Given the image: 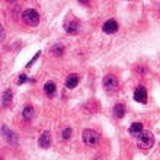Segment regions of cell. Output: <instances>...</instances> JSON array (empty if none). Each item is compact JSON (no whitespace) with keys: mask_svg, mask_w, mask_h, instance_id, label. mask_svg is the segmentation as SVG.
Instances as JSON below:
<instances>
[{"mask_svg":"<svg viewBox=\"0 0 160 160\" xmlns=\"http://www.w3.org/2000/svg\"><path fill=\"white\" fill-rule=\"evenodd\" d=\"M153 144H154V135H153L150 131H143V134L140 135L138 140H137V146H138L141 150L152 148Z\"/></svg>","mask_w":160,"mask_h":160,"instance_id":"obj_1","label":"cell"},{"mask_svg":"<svg viewBox=\"0 0 160 160\" xmlns=\"http://www.w3.org/2000/svg\"><path fill=\"white\" fill-rule=\"evenodd\" d=\"M22 19H23V23L28 26H37L39 23V15L34 9H26L22 13Z\"/></svg>","mask_w":160,"mask_h":160,"instance_id":"obj_2","label":"cell"},{"mask_svg":"<svg viewBox=\"0 0 160 160\" xmlns=\"http://www.w3.org/2000/svg\"><path fill=\"white\" fill-rule=\"evenodd\" d=\"M82 137H83V143L88 146H92V147L99 143V134L93 130H84Z\"/></svg>","mask_w":160,"mask_h":160,"instance_id":"obj_3","label":"cell"},{"mask_svg":"<svg viewBox=\"0 0 160 160\" xmlns=\"http://www.w3.org/2000/svg\"><path fill=\"white\" fill-rule=\"evenodd\" d=\"M103 89H105L108 93H114L117 92V89H118V80L115 76H105L103 79Z\"/></svg>","mask_w":160,"mask_h":160,"instance_id":"obj_4","label":"cell"},{"mask_svg":"<svg viewBox=\"0 0 160 160\" xmlns=\"http://www.w3.org/2000/svg\"><path fill=\"white\" fill-rule=\"evenodd\" d=\"M134 99L140 103H146L147 101V92H146V89L143 86H138V88L134 90Z\"/></svg>","mask_w":160,"mask_h":160,"instance_id":"obj_5","label":"cell"},{"mask_svg":"<svg viewBox=\"0 0 160 160\" xmlns=\"http://www.w3.org/2000/svg\"><path fill=\"white\" fill-rule=\"evenodd\" d=\"M102 29L105 34H115L117 31H118V23L114 21V19H109V21H106L102 26Z\"/></svg>","mask_w":160,"mask_h":160,"instance_id":"obj_6","label":"cell"},{"mask_svg":"<svg viewBox=\"0 0 160 160\" xmlns=\"http://www.w3.org/2000/svg\"><path fill=\"white\" fill-rule=\"evenodd\" d=\"M38 144H39V147H42V148H48L51 146V135L48 131H44L41 134V137L38 140Z\"/></svg>","mask_w":160,"mask_h":160,"instance_id":"obj_7","label":"cell"},{"mask_svg":"<svg viewBox=\"0 0 160 160\" xmlns=\"http://www.w3.org/2000/svg\"><path fill=\"white\" fill-rule=\"evenodd\" d=\"M128 132L131 135H135V137H140V135L143 134V125L140 124V122H134V124H131L130 128H128Z\"/></svg>","mask_w":160,"mask_h":160,"instance_id":"obj_8","label":"cell"},{"mask_svg":"<svg viewBox=\"0 0 160 160\" xmlns=\"http://www.w3.org/2000/svg\"><path fill=\"white\" fill-rule=\"evenodd\" d=\"M55 90H57V88H55V83L54 82H47L45 84H44V92H45V95L47 96H50V98H52L55 95Z\"/></svg>","mask_w":160,"mask_h":160,"instance_id":"obj_9","label":"cell"},{"mask_svg":"<svg viewBox=\"0 0 160 160\" xmlns=\"http://www.w3.org/2000/svg\"><path fill=\"white\" fill-rule=\"evenodd\" d=\"M77 84H79V76H77V74H70V76L66 79V88L74 89Z\"/></svg>","mask_w":160,"mask_h":160,"instance_id":"obj_10","label":"cell"},{"mask_svg":"<svg viewBox=\"0 0 160 160\" xmlns=\"http://www.w3.org/2000/svg\"><path fill=\"white\" fill-rule=\"evenodd\" d=\"M64 28H66V31H67L68 34H74V32H77V29H79V23H77L76 21H70L64 25Z\"/></svg>","mask_w":160,"mask_h":160,"instance_id":"obj_11","label":"cell"},{"mask_svg":"<svg viewBox=\"0 0 160 160\" xmlns=\"http://www.w3.org/2000/svg\"><path fill=\"white\" fill-rule=\"evenodd\" d=\"M114 114L117 118H122L124 117V114H125V108H124V105H121V103H117V105L114 106Z\"/></svg>","mask_w":160,"mask_h":160,"instance_id":"obj_12","label":"cell"},{"mask_svg":"<svg viewBox=\"0 0 160 160\" xmlns=\"http://www.w3.org/2000/svg\"><path fill=\"white\" fill-rule=\"evenodd\" d=\"M22 115H23V118L25 119H31L32 117H34V108H32V106H25Z\"/></svg>","mask_w":160,"mask_h":160,"instance_id":"obj_13","label":"cell"},{"mask_svg":"<svg viewBox=\"0 0 160 160\" xmlns=\"http://www.w3.org/2000/svg\"><path fill=\"white\" fill-rule=\"evenodd\" d=\"M10 101H12V90H6V92L3 93V106H8L9 103H10Z\"/></svg>","mask_w":160,"mask_h":160,"instance_id":"obj_14","label":"cell"},{"mask_svg":"<svg viewBox=\"0 0 160 160\" xmlns=\"http://www.w3.org/2000/svg\"><path fill=\"white\" fill-rule=\"evenodd\" d=\"M70 135H72V130H70V128H66V130L63 131V138L67 140V138H70Z\"/></svg>","mask_w":160,"mask_h":160,"instance_id":"obj_15","label":"cell"},{"mask_svg":"<svg viewBox=\"0 0 160 160\" xmlns=\"http://www.w3.org/2000/svg\"><path fill=\"white\" fill-rule=\"evenodd\" d=\"M26 80H28V77H26L25 74H21V76H19V79L16 80V83L18 84H22V83H25Z\"/></svg>","mask_w":160,"mask_h":160,"instance_id":"obj_16","label":"cell"},{"mask_svg":"<svg viewBox=\"0 0 160 160\" xmlns=\"http://www.w3.org/2000/svg\"><path fill=\"white\" fill-rule=\"evenodd\" d=\"M52 51H54V52H57V55H60V54H61V51H63V50H61V47H58V45H57V47H54V48H52Z\"/></svg>","mask_w":160,"mask_h":160,"instance_id":"obj_17","label":"cell"}]
</instances>
